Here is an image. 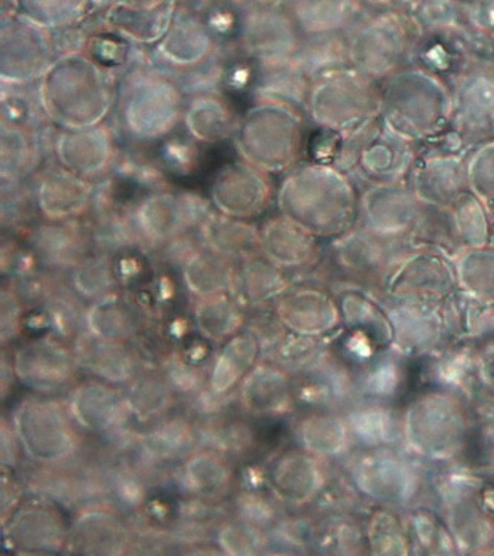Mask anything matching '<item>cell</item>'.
I'll return each instance as SVG.
<instances>
[{
	"instance_id": "1",
	"label": "cell",
	"mask_w": 494,
	"mask_h": 556,
	"mask_svg": "<svg viewBox=\"0 0 494 556\" xmlns=\"http://www.w3.org/2000/svg\"><path fill=\"white\" fill-rule=\"evenodd\" d=\"M403 441L429 468L464 462L473 441L471 403L441 389L420 392L403 409Z\"/></svg>"
},
{
	"instance_id": "2",
	"label": "cell",
	"mask_w": 494,
	"mask_h": 556,
	"mask_svg": "<svg viewBox=\"0 0 494 556\" xmlns=\"http://www.w3.org/2000/svg\"><path fill=\"white\" fill-rule=\"evenodd\" d=\"M340 463L344 478L372 506L403 513L431 496L432 468L404 446L355 448Z\"/></svg>"
},
{
	"instance_id": "3",
	"label": "cell",
	"mask_w": 494,
	"mask_h": 556,
	"mask_svg": "<svg viewBox=\"0 0 494 556\" xmlns=\"http://www.w3.org/2000/svg\"><path fill=\"white\" fill-rule=\"evenodd\" d=\"M39 94L47 116L68 131L97 127L111 109L103 72L79 55L52 63L40 79Z\"/></svg>"
},
{
	"instance_id": "4",
	"label": "cell",
	"mask_w": 494,
	"mask_h": 556,
	"mask_svg": "<svg viewBox=\"0 0 494 556\" xmlns=\"http://www.w3.org/2000/svg\"><path fill=\"white\" fill-rule=\"evenodd\" d=\"M11 424L24 456L35 465H63L78 456V426L67 404L47 396L24 397L12 414Z\"/></svg>"
},
{
	"instance_id": "5",
	"label": "cell",
	"mask_w": 494,
	"mask_h": 556,
	"mask_svg": "<svg viewBox=\"0 0 494 556\" xmlns=\"http://www.w3.org/2000/svg\"><path fill=\"white\" fill-rule=\"evenodd\" d=\"M123 122L139 140H156L176 127L181 112L180 89L155 73H134L124 84Z\"/></svg>"
},
{
	"instance_id": "6",
	"label": "cell",
	"mask_w": 494,
	"mask_h": 556,
	"mask_svg": "<svg viewBox=\"0 0 494 556\" xmlns=\"http://www.w3.org/2000/svg\"><path fill=\"white\" fill-rule=\"evenodd\" d=\"M295 132L297 128L290 113L274 104L258 105L239 125V152L258 169H281L293 160Z\"/></svg>"
},
{
	"instance_id": "7",
	"label": "cell",
	"mask_w": 494,
	"mask_h": 556,
	"mask_svg": "<svg viewBox=\"0 0 494 556\" xmlns=\"http://www.w3.org/2000/svg\"><path fill=\"white\" fill-rule=\"evenodd\" d=\"M380 304L391 324V349L404 358L432 355L448 342L441 306L443 303L394 299L388 295Z\"/></svg>"
},
{
	"instance_id": "8",
	"label": "cell",
	"mask_w": 494,
	"mask_h": 556,
	"mask_svg": "<svg viewBox=\"0 0 494 556\" xmlns=\"http://www.w3.org/2000/svg\"><path fill=\"white\" fill-rule=\"evenodd\" d=\"M8 547L18 555H54L66 552L68 527L55 503L36 496L20 503L2 522Z\"/></svg>"
},
{
	"instance_id": "9",
	"label": "cell",
	"mask_w": 494,
	"mask_h": 556,
	"mask_svg": "<svg viewBox=\"0 0 494 556\" xmlns=\"http://www.w3.org/2000/svg\"><path fill=\"white\" fill-rule=\"evenodd\" d=\"M326 460L306 450L294 448L277 454L266 468L267 490L283 506L302 509L314 505L330 485Z\"/></svg>"
},
{
	"instance_id": "10",
	"label": "cell",
	"mask_w": 494,
	"mask_h": 556,
	"mask_svg": "<svg viewBox=\"0 0 494 556\" xmlns=\"http://www.w3.org/2000/svg\"><path fill=\"white\" fill-rule=\"evenodd\" d=\"M12 367L20 383L42 395L66 388L79 369L73 349L54 337L22 344L14 353Z\"/></svg>"
},
{
	"instance_id": "11",
	"label": "cell",
	"mask_w": 494,
	"mask_h": 556,
	"mask_svg": "<svg viewBox=\"0 0 494 556\" xmlns=\"http://www.w3.org/2000/svg\"><path fill=\"white\" fill-rule=\"evenodd\" d=\"M208 210L200 199L180 194L156 193L136 206L132 223L140 238L156 245H164L174 238L186 235L190 227L204 225Z\"/></svg>"
},
{
	"instance_id": "12",
	"label": "cell",
	"mask_w": 494,
	"mask_h": 556,
	"mask_svg": "<svg viewBox=\"0 0 494 556\" xmlns=\"http://www.w3.org/2000/svg\"><path fill=\"white\" fill-rule=\"evenodd\" d=\"M293 380L297 404L306 408L343 413L359 401L355 365L333 348L317 367Z\"/></svg>"
},
{
	"instance_id": "13",
	"label": "cell",
	"mask_w": 494,
	"mask_h": 556,
	"mask_svg": "<svg viewBox=\"0 0 494 556\" xmlns=\"http://www.w3.org/2000/svg\"><path fill=\"white\" fill-rule=\"evenodd\" d=\"M274 312L293 334L327 339L343 327L338 299L318 288H289L275 300Z\"/></svg>"
},
{
	"instance_id": "14",
	"label": "cell",
	"mask_w": 494,
	"mask_h": 556,
	"mask_svg": "<svg viewBox=\"0 0 494 556\" xmlns=\"http://www.w3.org/2000/svg\"><path fill=\"white\" fill-rule=\"evenodd\" d=\"M132 534L123 517L107 505H92L78 510L68 527L67 554L101 556L128 554Z\"/></svg>"
},
{
	"instance_id": "15",
	"label": "cell",
	"mask_w": 494,
	"mask_h": 556,
	"mask_svg": "<svg viewBox=\"0 0 494 556\" xmlns=\"http://www.w3.org/2000/svg\"><path fill=\"white\" fill-rule=\"evenodd\" d=\"M67 408L76 426L94 435L119 432L131 417L125 392L99 379L76 386L68 396Z\"/></svg>"
},
{
	"instance_id": "16",
	"label": "cell",
	"mask_w": 494,
	"mask_h": 556,
	"mask_svg": "<svg viewBox=\"0 0 494 556\" xmlns=\"http://www.w3.org/2000/svg\"><path fill=\"white\" fill-rule=\"evenodd\" d=\"M212 198L218 213L250 220L265 213L270 192L266 178L249 162L225 166L214 181Z\"/></svg>"
},
{
	"instance_id": "17",
	"label": "cell",
	"mask_w": 494,
	"mask_h": 556,
	"mask_svg": "<svg viewBox=\"0 0 494 556\" xmlns=\"http://www.w3.org/2000/svg\"><path fill=\"white\" fill-rule=\"evenodd\" d=\"M237 396L242 412L261 419L286 416L297 404L293 377L263 359L239 384Z\"/></svg>"
},
{
	"instance_id": "18",
	"label": "cell",
	"mask_w": 494,
	"mask_h": 556,
	"mask_svg": "<svg viewBox=\"0 0 494 556\" xmlns=\"http://www.w3.org/2000/svg\"><path fill=\"white\" fill-rule=\"evenodd\" d=\"M294 437L301 448L328 463L342 462L355 450L343 413L334 409L307 408L295 420Z\"/></svg>"
},
{
	"instance_id": "19",
	"label": "cell",
	"mask_w": 494,
	"mask_h": 556,
	"mask_svg": "<svg viewBox=\"0 0 494 556\" xmlns=\"http://www.w3.org/2000/svg\"><path fill=\"white\" fill-rule=\"evenodd\" d=\"M72 349L79 368L106 383L128 386L141 372L139 359L127 343L107 342L84 331Z\"/></svg>"
},
{
	"instance_id": "20",
	"label": "cell",
	"mask_w": 494,
	"mask_h": 556,
	"mask_svg": "<svg viewBox=\"0 0 494 556\" xmlns=\"http://www.w3.org/2000/svg\"><path fill=\"white\" fill-rule=\"evenodd\" d=\"M355 448L404 446L403 412L394 404L359 400L343 412Z\"/></svg>"
},
{
	"instance_id": "21",
	"label": "cell",
	"mask_w": 494,
	"mask_h": 556,
	"mask_svg": "<svg viewBox=\"0 0 494 556\" xmlns=\"http://www.w3.org/2000/svg\"><path fill=\"white\" fill-rule=\"evenodd\" d=\"M427 379L431 388L471 400L480 391L477 372V344L445 343L429 355Z\"/></svg>"
},
{
	"instance_id": "22",
	"label": "cell",
	"mask_w": 494,
	"mask_h": 556,
	"mask_svg": "<svg viewBox=\"0 0 494 556\" xmlns=\"http://www.w3.org/2000/svg\"><path fill=\"white\" fill-rule=\"evenodd\" d=\"M407 361L394 349H383L355 365L359 400L395 405L407 388Z\"/></svg>"
},
{
	"instance_id": "23",
	"label": "cell",
	"mask_w": 494,
	"mask_h": 556,
	"mask_svg": "<svg viewBox=\"0 0 494 556\" xmlns=\"http://www.w3.org/2000/svg\"><path fill=\"white\" fill-rule=\"evenodd\" d=\"M232 481L228 457L204 446L189 454L180 469L181 486L200 502L220 501L229 493Z\"/></svg>"
},
{
	"instance_id": "24",
	"label": "cell",
	"mask_w": 494,
	"mask_h": 556,
	"mask_svg": "<svg viewBox=\"0 0 494 556\" xmlns=\"http://www.w3.org/2000/svg\"><path fill=\"white\" fill-rule=\"evenodd\" d=\"M455 276L439 260L408 263L389 283V298L443 303L453 294Z\"/></svg>"
},
{
	"instance_id": "25",
	"label": "cell",
	"mask_w": 494,
	"mask_h": 556,
	"mask_svg": "<svg viewBox=\"0 0 494 556\" xmlns=\"http://www.w3.org/2000/svg\"><path fill=\"white\" fill-rule=\"evenodd\" d=\"M261 251L281 269H295L307 265L314 257V235L282 215L263 226Z\"/></svg>"
},
{
	"instance_id": "26",
	"label": "cell",
	"mask_w": 494,
	"mask_h": 556,
	"mask_svg": "<svg viewBox=\"0 0 494 556\" xmlns=\"http://www.w3.org/2000/svg\"><path fill=\"white\" fill-rule=\"evenodd\" d=\"M262 359V349L249 331L242 330L223 344L208 369V388L230 396Z\"/></svg>"
},
{
	"instance_id": "27",
	"label": "cell",
	"mask_w": 494,
	"mask_h": 556,
	"mask_svg": "<svg viewBox=\"0 0 494 556\" xmlns=\"http://www.w3.org/2000/svg\"><path fill=\"white\" fill-rule=\"evenodd\" d=\"M289 288L281 267L261 253L241 260V265L235 271L232 295L241 306L261 307L275 302Z\"/></svg>"
},
{
	"instance_id": "28",
	"label": "cell",
	"mask_w": 494,
	"mask_h": 556,
	"mask_svg": "<svg viewBox=\"0 0 494 556\" xmlns=\"http://www.w3.org/2000/svg\"><path fill=\"white\" fill-rule=\"evenodd\" d=\"M200 445L198 428L185 417H162L153 421L139 440L144 458L153 463H167L186 458Z\"/></svg>"
},
{
	"instance_id": "29",
	"label": "cell",
	"mask_w": 494,
	"mask_h": 556,
	"mask_svg": "<svg viewBox=\"0 0 494 556\" xmlns=\"http://www.w3.org/2000/svg\"><path fill=\"white\" fill-rule=\"evenodd\" d=\"M56 153L62 164L76 176H94L111 161V137L97 127L68 131L56 143Z\"/></svg>"
},
{
	"instance_id": "30",
	"label": "cell",
	"mask_w": 494,
	"mask_h": 556,
	"mask_svg": "<svg viewBox=\"0 0 494 556\" xmlns=\"http://www.w3.org/2000/svg\"><path fill=\"white\" fill-rule=\"evenodd\" d=\"M201 241L206 249L229 260H244L261 254V230L246 220L212 214L201 226Z\"/></svg>"
},
{
	"instance_id": "31",
	"label": "cell",
	"mask_w": 494,
	"mask_h": 556,
	"mask_svg": "<svg viewBox=\"0 0 494 556\" xmlns=\"http://www.w3.org/2000/svg\"><path fill=\"white\" fill-rule=\"evenodd\" d=\"M15 34L17 42L10 34L3 31L2 77L8 83L22 84L42 77L51 67L50 50L42 36L34 30Z\"/></svg>"
},
{
	"instance_id": "32",
	"label": "cell",
	"mask_w": 494,
	"mask_h": 556,
	"mask_svg": "<svg viewBox=\"0 0 494 556\" xmlns=\"http://www.w3.org/2000/svg\"><path fill=\"white\" fill-rule=\"evenodd\" d=\"M232 260L214 251L202 249L190 255L183 265V279L190 294L197 299L218 294H232L235 282Z\"/></svg>"
},
{
	"instance_id": "33",
	"label": "cell",
	"mask_w": 494,
	"mask_h": 556,
	"mask_svg": "<svg viewBox=\"0 0 494 556\" xmlns=\"http://www.w3.org/2000/svg\"><path fill=\"white\" fill-rule=\"evenodd\" d=\"M343 328L362 334L379 349L392 348V330L387 312L376 302L359 292L347 291L338 295Z\"/></svg>"
},
{
	"instance_id": "34",
	"label": "cell",
	"mask_w": 494,
	"mask_h": 556,
	"mask_svg": "<svg viewBox=\"0 0 494 556\" xmlns=\"http://www.w3.org/2000/svg\"><path fill=\"white\" fill-rule=\"evenodd\" d=\"M137 330L136 312L119 295L96 300L85 308V331L97 339L128 344L137 336Z\"/></svg>"
},
{
	"instance_id": "35",
	"label": "cell",
	"mask_w": 494,
	"mask_h": 556,
	"mask_svg": "<svg viewBox=\"0 0 494 556\" xmlns=\"http://www.w3.org/2000/svg\"><path fill=\"white\" fill-rule=\"evenodd\" d=\"M408 538L411 543V554H457L455 540L445 526L440 510L431 503L425 502L408 507L401 513Z\"/></svg>"
},
{
	"instance_id": "36",
	"label": "cell",
	"mask_w": 494,
	"mask_h": 556,
	"mask_svg": "<svg viewBox=\"0 0 494 556\" xmlns=\"http://www.w3.org/2000/svg\"><path fill=\"white\" fill-rule=\"evenodd\" d=\"M194 327L208 342L221 344L232 339L245 326L244 312L232 294L197 299Z\"/></svg>"
},
{
	"instance_id": "37",
	"label": "cell",
	"mask_w": 494,
	"mask_h": 556,
	"mask_svg": "<svg viewBox=\"0 0 494 556\" xmlns=\"http://www.w3.org/2000/svg\"><path fill=\"white\" fill-rule=\"evenodd\" d=\"M91 193L72 173H55L45 177L38 190V205L52 222L68 220L87 208Z\"/></svg>"
},
{
	"instance_id": "38",
	"label": "cell",
	"mask_w": 494,
	"mask_h": 556,
	"mask_svg": "<svg viewBox=\"0 0 494 556\" xmlns=\"http://www.w3.org/2000/svg\"><path fill=\"white\" fill-rule=\"evenodd\" d=\"M125 388L129 414L141 424H153L165 417L177 396L162 372H140Z\"/></svg>"
},
{
	"instance_id": "39",
	"label": "cell",
	"mask_w": 494,
	"mask_h": 556,
	"mask_svg": "<svg viewBox=\"0 0 494 556\" xmlns=\"http://www.w3.org/2000/svg\"><path fill=\"white\" fill-rule=\"evenodd\" d=\"M367 519L356 518L355 514L331 513L326 514L318 522L317 542L315 549H322L321 554L356 555L364 554L367 543Z\"/></svg>"
},
{
	"instance_id": "40",
	"label": "cell",
	"mask_w": 494,
	"mask_h": 556,
	"mask_svg": "<svg viewBox=\"0 0 494 556\" xmlns=\"http://www.w3.org/2000/svg\"><path fill=\"white\" fill-rule=\"evenodd\" d=\"M331 348L333 346L330 342L321 337L299 336L289 332L278 348L267 355V361L283 369L293 379H297L311 371L312 368L317 367L326 358Z\"/></svg>"
},
{
	"instance_id": "41",
	"label": "cell",
	"mask_w": 494,
	"mask_h": 556,
	"mask_svg": "<svg viewBox=\"0 0 494 556\" xmlns=\"http://www.w3.org/2000/svg\"><path fill=\"white\" fill-rule=\"evenodd\" d=\"M367 543L370 554L410 555L411 543L401 513L389 507L372 509L367 518Z\"/></svg>"
},
{
	"instance_id": "42",
	"label": "cell",
	"mask_w": 494,
	"mask_h": 556,
	"mask_svg": "<svg viewBox=\"0 0 494 556\" xmlns=\"http://www.w3.org/2000/svg\"><path fill=\"white\" fill-rule=\"evenodd\" d=\"M186 125L197 140L205 143L223 140L232 129V113L214 96L194 99L186 113Z\"/></svg>"
},
{
	"instance_id": "43",
	"label": "cell",
	"mask_w": 494,
	"mask_h": 556,
	"mask_svg": "<svg viewBox=\"0 0 494 556\" xmlns=\"http://www.w3.org/2000/svg\"><path fill=\"white\" fill-rule=\"evenodd\" d=\"M34 247L51 266L76 267L84 260L83 238L68 226L39 227L34 235Z\"/></svg>"
},
{
	"instance_id": "44",
	"label": "cell",
	"mask_w": 494,
	"mask_h": 556,
	"mask_svg": "<svg viewBox=\"0 0 494 556\" xmlns=\"http://www.w3.org/2000/svg\"><path fill=\"white\" fill-rule=\"evenodd\" d=\"M223 555L251 556L267 554L269 533L237 517L218 523L214 534Z\"/></svg>"
},
{
	"instance_id": "45",
	"label": "cell",
	"mask_w": 494,
	"mask_h": 556,
	"mask_svg": "<svg viewBox=\"0 0 494 556\" xmlns=\"http://www.w3.org/2000/svg\"><path fill=\"white\" fill-rule=\"evenodd\" d=\"M198 435L201 446L214 450L226 457L244 454L254 441L249 426L239 421L220 420V416L205 420V425L198 428Z\"/></svg>"
},
{
	"instance_id": "46",
	"label": "cell",
	"mask_w": 494,
	"mask_h": 556,
	"mask_svg": "<svg viewBox=\"0 0 494 556\" xmlns=\"http://www.w3.org/2000/svg\"><path fill=\"white\" fill-rule=\"evenodd\" d=\"M72 282L76 294L91 302L115 294V275L111 263L103 257L84 258L73 267Z\"/></svg>"
},
{
	"instance_id": "47",
	"label": "cell",
	"mask_w": 494,
	"mask_h": 556,
	"mask_svg": "<svg viewBox=\"0 0 494 556\" xmlns=\"http://www.w3.org/2000/svg\"><path fill=\"white\" fill-rule=\"evenodd\" d=\"M281 505L270 491L269 494L254 490L241 491L233 501V517L269 533L283 517Z\"/></svg>"
},
{
	"instance_id": "48",
	"label": "cell",
	"mask_w": 494,
	"mask_h": 556,
	"mask_svg": "<svg viewBox=\"0 0 494 556\" xmlns=\"http://www.w3.org/2000/svg\"><path fill=\"white\" fill-rule=\"evenodd\" d=\"M318 522L309 517H283L277 526L269 531V547L289 549V554H306V549H314L317 542Z\"/></svg>"
},
{
	"instance_id": "49",
	"label": "cell",
	"mask_w": 494,
	"mask_h": 556,
	"mask_svg": "<svg viewBox=\"0 0 494 556\" xmlns=\"http://www.w3.org/2000/svg\"><path fill=\"white\" fill-rule=\"evenodd\" d=\"M459 282L465 292L494 302V253H471L460 260Z\"/></svg>"
},
{
	"instance_id": "50",
	"label": "cell",
	"mask_w": 494,
	"mask_h": 556,
	"mask_svg": "<svg viewBox=\"0 0 494 556\" xmlns=\"http://www.w3.org/2000/svg\"><path fill=\"white\" fill-rule=\"evenodd\" d=\"M161 372L177 396H186L192 400L208 386V372L190 363L183 356H169L165 361Z\"/></svg>"
},
{
	"instance_id": "51",
	"label": "cell",
	"mask_w": 494,
	"mask_h": 556,
	"mask_svg": "<svg viewBox=\"0 0 494 556\" xmlns=\"http://www.w3.org/2000/svg\"><path fill=\"white\" fill-rule=\"evenodd\" d=\"M242 330L249 331L257 340L258 346L262 349V356L273 353L289 334L275 312L273 315L254 316L253 319L245 323Z\"/></svg>"
},
{
	"instance_id": "52",
	"label": "cell",
	"mask_w": 494,
	"mask_h": 556,
	"mask_svg": "<svg viewBox=\"0 0 494 556\" xmlns=\"http://www.w3.org/2000/svg\"><path fill=\"white\" fill-rule=\"evenodd\" d=\"M22 327V307L17 294L2 291V343H10L20 334Z\"/></svg>"
},
{
	"instance_id": "53",
	"label": "cell",
	"mask_w": 494,
	"mask_h": 556,
	"mask_svg": "<svg viewBox=\"0 0 494 556\" xmlns=\"http://www.w3.org/2000/svg\"><path fill=\"white\" fill-rule=\"evenodd\" d=\"M478 383L494 395V339L477 344Z\"/></svg>"
},
{
	"instance_id": "54",
	"label": "cell",
	"mask_w": 494,
	"mask_h": 556,
	"mask_svg": "<svg viewBox=\"0 0 494 556\" xmlns=\"http://www.w3.org/2000/svg\"><path fill=\"white\" fill-rule=\"evenodd\" d=\"M20 454L23 453L22 445H20V441L17 435H15V430L12 428L11 421L2 420V468L7 470H12L17 468Z\"/></svg>"
},
{
	"instance_id": "55",
	"label": "cell",
	"mask_w": 494,
	"mask_h": 556,
	"mask_svg": "<svg viewBox=\"0 0 494 556\" xmlns=\"http://www.w3.org/2000/svg\"><path fill=\"white\" fill-rule=\"evenodd\" d=\"M20 497H22V493H20V485L14 480H11V477H2V522L5 521L8 517L15 509H17L20 503Z\"/></svg>"
}]
</instances>
